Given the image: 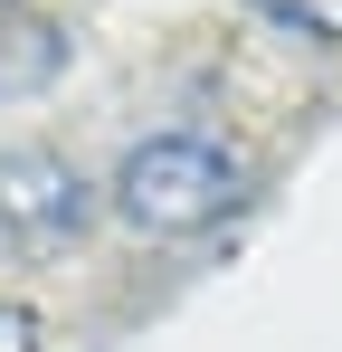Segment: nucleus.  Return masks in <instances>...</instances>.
Here are the masks:
<instances>
[{"mask_svg": "<svg viewBox=\"0 0 342 352\" xmlns=\"http://www.w3.org/2000/svg\"><path fill=\"white\" fill-rule=\"evenodd\" d=\"M257 19H276L285 38H342V0H247Z\"/></svg>", "mask_w": 342, "mask_h": 352, "instance_id": "3", "label": "nucleus"}, {"mask_svg": "<svg viewBox=\"0 0 342 352\" xmlns=\"http://www.w3.org/2000/svg\"><path fill=\"white\" fill-rule=\"evenodd\" d=\"M0 352H48L38 343V314H29L19 295H0Z\"/></svg>", "mask_w": 342, "mask_h": 352, "instance_id": "4", "label": "nucleus"}, {"mask_svg": "<svg viewBox=\"0 0 342 352\" xmlns=\"http://www.w3.org/2000/svg\"><path fill=\"white\" fill-rule=\"evenodd\" d=\"M114 219L133 238H209L238 219V200H247V172H238V153L209 143V133H152V143H133L124 162H114Z\"/></svg>", "mask_w": 342, "mask_h": 352, "instance_id": "1", "label": "nucleus"}, {"mask_svg": "<svg viewBox=\"0 0 342 352\" xmlns=\"http://www.w3.org/2000/svg\"><path fill=\"white\" fill-rule=\"evenodd\" d=\"M95 229V181L57 143H10L0 153V248L10 257H57Z\"/></svg>", "mask_w": 342, "mask_h": 352, "instance_id": "2", "label": "nucleus"}]
</instances>
